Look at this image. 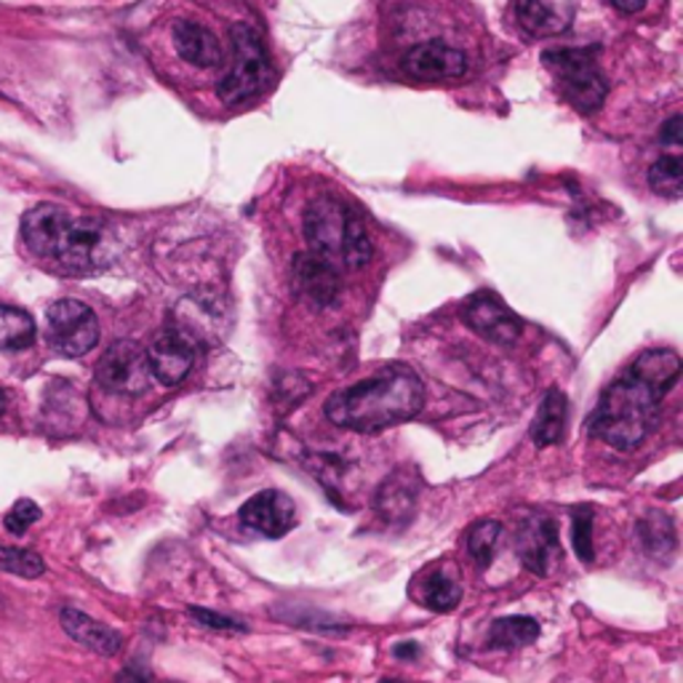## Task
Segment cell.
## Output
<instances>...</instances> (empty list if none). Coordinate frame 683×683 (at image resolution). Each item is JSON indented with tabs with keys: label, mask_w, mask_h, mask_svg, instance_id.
I'll return each mask as SVG.
<instances>
[{
	"label": "cell",
	"mask_w": 683,
	"mask_h": 683,
	"mask_svg": "<svg viewBox=\"0 0 683 683\" xmlns=\"http://www.w3.org/2000/svg\"><path fill=\"white\" fill-rule=\"evenodd\" d=\"M681 374V358L673 350H646L630 369L606 387L598 400L590 432L616 451H633L656 430L662 398L673 390Z\"/></svg>",
	"instance_id": "1"
},
{
	"label": "cell",
	"mask_w": 683,
	"mask_h": 683,
	"mask_svg": "<svg viewBox=\"0 0 683 683\" xmlns=\"http://www.w3.org/2000/svg\"><path fill=\"white\" fill-rule=\"evenodd\" d=\"M425 406V385L409 366L393 364L326 400L328 422L356 432H379L409 422Z\"/></svg>",
	"instance_id": "2"
},
{
	"label": "cell",
	"mask_w": 683,
	"mask_h": 683,
	"mask_svg": "<svg viewBox=\"0 0 683 683\" xmlns=\"http://www.w3.org/2000/svg\"><path fill=\"white\" fill-rule=\"evenodd\" d=\"M305 238L310 252L324 256L334 267L360 271L371 262L374 246L364 220L334 195H320L310 203L305 214Z\"/></svg>",
	"instance_id": "3"
},
{
	"label": "cell",
	"mask_w": 683,
	"mask_h": 683,
	"mask_svg": "<svg viewBox=\"0 0 683 683\" xmlns=\"http://www.w3.org/2000/svg\"><path fill=\"white\" fill-rule=\"evenodd\" d=\"M548 64L567 100L582 113H593L606 100V78L595 64V49H555L544 51Z\"/></svg>",
	"instance_id": "4"
},
{
	"label": "cell",
	"mask_w": 683,
	"mask_h": 683,
	"mask_svg": "<svg viewBox=\"0 0 683 683\" xmlns=\"http://www.w3.org/2000/svg\"><path fill=\"white\" fill-rule=\"evenodd\" d=\"M233 68L227 70V75L222 78L220 89V100L235 108V104H243L246 100L259 91L262 81L267 75V54L265 45H262L259 35L252 24L241 22L233 28Z\"/></svg>",
	"instance_id": "5"
},
{
	"label": "cell",
	"mask_w": 683,
	"mask_h": 683,
	"mask_svg": "<svg viewBox=\"0 0 683 683\" xmlns=\"http://www.w3.org/2000/svg\"><path fill=\"white\" fill-rule=\"evenodd\" d=\"M51 259L70 273H94L110 262L108 227L94 216H72L59 235Z\"/></svg>",
	"instance_id": "6"
},
{
	"label": "cell",
	"mask_w": 683,
	"mask_h": 683,
	"mask_svg": "<svg viewBox=\"0 0 683 683\" xmlns=\"http://www.w3.org/2000/svg\"><path fill=\"white\" fill-rule=\"evenodd\" d=\"M49 342L64 358H81L100 342V320L78 299H59L49 307Z\"/></svg>",
	"instance_id": "7"
},
{
	"label": "cell",
	"mask_w": 683,
	"mask_h": 683,
	"mask_svg": "<svg viewBox=\"0 0 683 683\" xmlns=\"http://www.w3.org/2000/svg\"><path fill=\"white\" fill-rule=\"evenodd\" d=\"M150 379L147 350L131 339L115 342L96 364V383L118 396H142L150 390Z\"/></svg>",
	"instance_id": "8"
},
{
	"label": "cell",
	"mask_w": 683,
	"mask_h": 683,
	"mask_svg": "<svg viewBox=\"0 0 683 683\" xmlns=\"http://www.w3.org/2000/svg\"><path fill=\"white\" fill-rule=\"evenodd\" d=\"M516 550L529 571H534L537 577H550L563 561L558 523L548 512L529 510L518 523Z\"/></svg>",
	"instance_id": "9"
},
{
	"label": "cell",
	"mask_w": 683,
	"mask_h": 683,
	"mask_svg": "<svg viewBox=\"0 0 683 683\" xmlns=\"http://www.w3.org/2000/svg\"><path fill=\"white\" fill-rule=\"evenodd\" d=\"M462 320L478 337L495 342V345L510 347L521 339L523 324L516 313L504 305L497 294L478 292L462 305Z\"/></svg>",
	"instance_id": "10"
},
{
	"label": "cell",
	"mask_w": 683,
	"mask_h": 683,
	"mask_svg": "<svg viewBox=\"0 0 683 683\" xmlns=\"http://www.w3.org/2000/svg\"><path fill=\"white\" fill-rule=\"evenodd\" d=\"M150 374L161 385L176 387L187 379V374L195 366V342L182 328H166L157 334L153 345L147 350Z\"/></svg>",
	"instance_id": "11"
},
{
	"label": "cell",
	"mask_w": 683,
	"mask_h": 683,
	"mask_svg": "<svg viewBox=\"0 0 683 683\" xmlns=\"http://www.w3.org/2000/svg\"><path fill=\"white\" fill-rule=\"evenodd\" d=\"M241 521L243 527L267 537V540H281L297 527V504L284 491L265 489L243 504Z\"/></svg>",
	"instance_id": "12"
},
{
	"label": "cell",
	"mask_w": 683,
	"mask_h": 683,
	"mask_svg": "<svg viewBox=\"0 0 683 683\" xmlns=\"http://www.w3.org/2000/svg\"><path fill=\"white\" fill-rule=\"evenodd\" d=\"M404 70L417 81H455L468 72V57L444 41L419 43L406 51Z\"/></svg>",
	"instance_id": "13"
},
{
	"label": "cell",
	"mask_w": 683,
	"mask_h": 683,
	"mask_svg": "<svg viewBox=\"0 0 683 683\" xmlns=\"http://www.w3.org/2000/svg\"><path fill=\"white\" fill-rule=\"evenodd\" d=\"M294 286L302 297H307L313 305L328 307L339 294V273L332 262L324 256L307 252L294 256Z\"/></svg>",
	"instance_id": "14"
},
{
	"label": "cell",
	"mask_w": 683,
	"mask_h": 683,
	"mask_svg": "<svg viewBox=\"0 0 683 683\" xmlns=\"http://www.w3.org/2000/svg\"><path fill=\"white\" fill-rule=\"evenodd\" d=\"M414 598L432 612H455L462 601V577L455 563H438L414 582Z\"/></svg>",
	"instance_id": "15"
},
{
	"label": "cell",
	"mask_w": 683,
	"mask_h": 683,
	"mask_svg": "<svg viewBox=\"0 0 683 683\" xmlns=\"http://www.w3.org/2000/svg\"><path fill=\"white\" fill-rule=\"evenodd\" d=\"M70 212L54 203H41L32 212L24 214L22 220V241L32 254L41 259H51L54 256L57 241L62 235L64 225H68Z\"/></svg>",
	"instance_id": "16"
},
{
	"label": "cell",
	"mask_w": 683,
	"mask_h": 683,
	"mask_svg": "<svg viewBox=\"0 0 683 683\" xmlns=\"http://www.w3.org/2000/svg\"><path fill=\"white\" fill-rule=\"evenodd\" d=\"M59 622H62L64 633H68L72 641L83 643V646L91 649V652H96L102 656H113L121 652V646H123L121 635H118L113 628L96 622L94 616L83 614L81 609H62Z\"/></svg>",
	"instance_id": "17"
},
{
	"label": "cell",
	"mask_w": 683,
	"mask_h": 683,
	"mask_svg": "<svg viewBox=\"0 0 683 683\" xmlns=\"http://www.w3.org/2000/svg\"><path fill=\"white\" fill-rule=\"evenodd\" d=\"M174 49L176 54L185 59L187 64L195 68H220L222 64V49L216 35L208 28L198 22H176L174 30Z\"/></svg>",
	"instance_id": "18"
},
{
	"label": "cell",
	"mask_w": 683,
	"mask_h": 683,
	"mask_svg": "<svg viewBox=\"0 0 683 683\" xmlns=\"http://www.w3.org/2000/svg\"><path fill=\"white\" fill-rule=\"evenodd\" d=\"M516 14L531 35H553L569 28L574 9L569 0H516Z\"/></svg>",
	"instance_id": "19"
},
{
	"label": "cell",
	"mask_w": 683,
	"mask_h": 683,
	"mask_svg": "<svg viewBox=\"0 0 683 683\" xmlns=\"http://www.w3.org/2000/svg\"><path fill=\"white\" fill-rule=\"evenodd\" d=\"M417 491L419 486L406 478V472H396L379 486L374 495V508H377L379 518L390 523H406L411 518L414 508H417Z\"/></svg>",
	"instance_id": "20"
},
{
	"label": "cell",
	"mask_w": 683,
	"mask_h": 683,
	"mask_svg": "<svg viewBox=\"0 0 683 683\" xmlns=\"http://www.w3.org/2000/svg\"><path fill=\"white\" fill-rule=\"evenodd\" d=\"M567 414L569 404L567 396H563L558 387L548 390V396L540 404V411H537L534 422H531V441H534L540 449H548V446H555L563 441V432H567Z\"/></svg>",
	"instance_id": "21"
},
{
	"label": "cell",
	"mask_w": 683,
	"mask_h": 683,
	"mask_svg": "<svg viewBox=\"0 0 683 683\" xmlns=\"http://www.w3.org/2000/svg\"><path fill=\"white\" fill-rule=\"evenodd\" d=\"M639 537L643 550H646L652 558H656V561H667V558L675 553V548H679V537H675L673 521L660 510L646 512V516L641 518Z\"/></svg>",
	"instance_id": "22"
},
{
	"label": "cell",
	"mask_w": 683,
	"mask_h": 683,
	"mask_svg": "<svg viewBox=\"0 0 683 683\" xmlns=\"http://www.w3.org/2000/svg\"><path fill=\"white\" fill-rule=\"evenodd\" d=\"M540 639V622L531 616H502L495 620L489 628V646L491 649H523Z\"/></svg>",
	"instance_id": "23"
},
{
	"label": "cell",
	"mask_w": 683,
	"mask_h": 683,
	"mask_svg": "<svg viewBox=\"0 0 683 683\" xmlns=\"http://www.w3.org/2000/svg\"><path fill=\"white\" fill-rule=\"evenodd\" d=\"M35 342V320L17 307H0V350H24Z\"/></svg>",
	"instance_id": "24"
},
{
	"label": "cell",
	"mask_w": 683,
	"mask_h": 683,
	"mask_svg": "<svg viewBox=\"0 0 683 683\" xmlns=\"http://www.w3.org/2000/svg\"><path fill=\"white\" fill-rule=\"evenodd\" d=\"M499 540H502V523L499 521H478L468 534V555L472 558L478 571H486L495 563Z\"/></svg>",
	"instance_id": "25"
},
{
	"label": "cell",
	"mask_w": 683,
	"mask_h": 683,
	"mask_svg": "<svg viewBox=\"0 0 683 683\" xmlns=\"http://www.w3.org/2000/svg\"><path fill=\"white\" fill-rule=\"evenodd\" d=\"M649 185L665 198H679L683 190V161L679 155H662L649 171Z\"/></svg>",
	"instance_id": "26"
},
{
	"label": "cell",
	"mask_w": 683,
	"mask_h": 683,
	"mask_svg": "<svg viewBox=\"0 0 683 683\" xmlns=\"http://www.w3.org/2000/svg\"><path fill=\"white\" fill-rule=\"evenodd\" d=\"M593 518L595 510L590 504H580L571 516V540H574L577 558L582 563H593L595 550H593Z\"/></svg>",
	"instance_id": "27"
},
{
	"label": "cell",
	"mask_w": 683,
	"mask_h": 683,
	"mask_svg": "<svg viewBox=\"0 0 683 683\" xmlns=\"http://www.w3.org/2000/svg\"><path fill=\"white\" fill-rule=\"evenodd\" d=\"M0 571H9V574H19V577H41L45 571L43 558L38 553H32V550H22V548H3L0 544Z\"/></svg>",
	"instance_id": "28"
},
{
	"label": "cell",
	"mask_w": 683,
	"mask_h": 683,
	"mask_svg": "<svg viewBox=\"0 0 683 683\" xmlns=\"http://www.w3.org/2000/svg\"><path fill=\"white\" fill-rule=\"evenodd\" d=\"M38 518H41V508H38L35 502H30V499H19L9 516H6V529H9L11 534L22 537Z\"/></svg>",
	"instance_id": "29"
},
{
	"label": "cell",
	"mask_w": 683,
	"mask_h": 683,
	"mask_svg": "<svg viewBox=\"0 0 683 683\" xmlns=\"http://www.w3.org/2000/svg\"><path fill=\"white\" fill-rule=\"evenodd\" d=\"M187 612H190V616H193L195 622H201V625L208 628V630H216V633H235V630H241V633H243V630H246V625H243V622L233 620V616H227V614L214 612V609L190 606Z\"/></svg>",
	"instance_id": "30"
},
{
	"label": "cell",
	"mask_w": 683,
	"mask_h": 683,
	"mask_svg": "<svg viewBox=\"0 0 683 683\" xmlns=\"http://www.w3.org/2000/svg\"><path fill=\"white\" fill-rule=\"evenodd\" d=\"M681 126H683L681 115H673V118H670V121H667L665 126H662V131H660L662 144H673V147H681Z\"/></svg>",
	"instance_id": "31"
},
{
	"label": "cell",
	"mask_w": 683,
	"mask_h": 683,
	"mask_svg": "<svg viewBox=\"0 0 683 683\" xmlns=\"http://www.w3.org/2000/svg\"><path fill=\"white\" fill-rule=\"evenodd\" d=\"M609 3H612L616 11H622V14H639L646 0H609Z\"/></svg>",
	"instance_id": "32"
},
{
	"label": "cell",
	"mask_w": 683,
	"mask_h": 683,
	"mask_svg": "<svg viewBox=\"0 0 683 683\" xmlns=\"http://www.w3.org/2000/svg\"><path fill=\"white\" fill-rule=\"evenodd\" d=\"M118 683H150L147 673H136V670H123L121 675H118Z\"/></svg>",
	"instance_id": "33"
},
{
	"label": "cell",
	"mask_w": 683,
	"mask_h": 683,
	"mask_svg": "<svg viewBox=\"0 0 683 683\" xmlns=\"http://www.w3.org/2000/svg\"><path fill=\"white\" fill-rule=\"evenodd\" d=\"M6 411H9V398H6V393L0 390V417H3Z\"/></svg>",
	"instance_id": "34"
}]
</instances>
